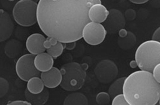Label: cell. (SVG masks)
Wrapping results in <instances>:
<instances>
[{
	"mask_svg": "<svg viewBox=\"0 0 160 105\" xmlns=\"http://www.w3.org/2000/svg\"><path fill=\"white\" fill-rule=\"evenodd\" d=\"M128 34V31L125 29H122L120 30L118 32V34H119V38H124L125 36H127Z\"/></svg>",
	"mask_w": 160,
	"mask_h": 105,
	"instance_id": "f546056e",
	"label": "cell"
},
{
	"mask_svg": "<svg viewBox=\"0 0 160 105\" xmlns=\"http://www.w3.org/2000/svg\"><path fill=\"white\" fill-rule=\"evenodd\" d=\"M9 90V83L4 78H0V98H2Z\"/></svg>",
	"mask_w": 160,
	"mask_h": 105,
	"instance_id": "603a6c76",
	"label": "cell"
},
{
	"mask_svg": "<svg viewBox=\"0 0 160 105\" xmlns=\"http://www.w3.org/2000/svg\"><path fill=\"white\" fill-rule=\"evenodd\" d=\"M159 103H160V100H159Z\"/></svg>",
	"mask_w": 160,
	"mask_h": 105,
	"instance_id": "e575fe53",
	"label": "cell"
},
{
	"mask_svg": "<svg viewBox=\"0 0 160 105\" xmlns=\"http://www.w3.org/2000/svg\"><path fill=\"white\" fill-rule=\"evenodd\" d=\"M4 51L9 58H16L22 52L23 45L18 40L11 39L6 43Z\"/></svg>",
	"mask_w": 160,
	"mask_h": 105,
	"instance_id": "9a60e30c",
	"label": "cell"
},
{
	"mask_svg": "<svg viewBox=\"0 0 160 105\" xmlns=\"http://www.w3.org/2000/svg\"><path fill=\"white\" fill-rule=\"evenodd\" d=\"M32 105L30 103L27 101L24 100H15L13 102H8L7 105Z\"/></svg>",
	"mask_w": 160,
	"mask_h": 105,
	"instance_id": "83f0119b",
	"label": "cell"
},
{
	"mask_svg": "<svg viewBox=\"0 0 160 105\" xmlns=\"http://www.w3.org/2000/svg\"><path fill=\"white\" fill-rule=\"evenodd\" d=\"M44 85L41 78L39 77H34L30 79L27 82V89L31 94L41 93L44 89Z\"/></svg>",
	"mask_w": 160,
	"mask_h": 105,
	"instance_id": "ac0fdd59",
	"label": "cell"
},
{
	"mask_svg": "<svg viewBox=\"0 0 160 105\" xmlns=\"http://www.w3.org/2000/svg\"><path fill=\"white\" fill-rule=\"evenodd\" d=\"M152 73L155 79L160 84V62L155 67Z\"/></svg>",
	"mask_w": 160,
	"mask_h": 105,
	"instance_id": "4316f807",
	"label": "cell"
},
{
	"mask_svg": "<svg viewBox=\"0 0 160 105\" xmlns=\"http://www.w3.org/2000/svg\"><path fill=\"white\" fill-rule=\"evenodd\" d=\"M112 105H130L124 98V94H119L112 100Z\"/></svg>",
	"mask_w": 160,
	"mask_h": 105,
	"instance_id": "cb8c5ba5",
	"label": "cell"
},
{
	"mask_svg": "<svg viewBox=\"0 0 160 105\" xmlns=\"http://www.w3.org/2000/svg\"><path fill=\"white\" fill-rule=\"evenodd\" d=\"M125 78H126L125 77L118 78L110 85L108 90V93L111 98L113 99L117 96L123 94V88Z\"/></svg>",
	"mask_w": 160,
	"mask_h": 105,
	"instance_id": "ffe728a7",
	"label": "cell"
},
{
	"mask_svg": "<svg viewBox=\"0 0 160 105\" xmlns=\"http://www.w3.org/2000/svg\"><path fill=\"white\" fill-rule=\"evenodd\" d=\"M40 78L47 88H55L61 85L62 76L61 70L58 68H53L50 70L41 73Z\"/></svg>",
	"mask_w": 160,
	"mask_h": 105,
	"instance_id": "7c38bea8",
	"label": "cell"
},
{
	"mask_svg": "<svg viewBox=\"0 0 160 105\" xmlns=\"http://www.w3.org/2000/svg\"><path fill=\"white\" fill-rule=\"evenodd\" d=\"M135 60L140 70L152 72L160 62V43L153 40L143 42L136 49Z\"/></svg>",
	"mask_w": 160,
	"mask_h": 105,
	"instance_id": "277c9868",
	"label": "cell"
},
{
	"mask_svg": "<svg viewBox=\"0 0 160 105\" xmlns=\"http://www.w3.org/2000/svg\"><path fill=\"white\" fill-rule=\"evenodd\" d=\"M34 64L40 72H46L53 68L54 60L48 53H42L35 57Z\"/></svg>",
	"mask_w": 160,
	"mask_h": 105,
	"instance_id": "5bb4252c",
	"label": "cell"
},
{
	"mask_svg": "<svg viewBox=\"0 0 160 105\" xmlns=\"http://www.w3.org/2000/svg\"><path fill=\"white\" fill-rule=\"evenodd\" d=\"M38 3L32 0H21L15 4L12 15L15 22L23 27H29L37 22Z\"/></svg>",
	"mask_w": 160,
	"mask_h": 105,
	"instance_id": "5b68a950",
	"label": "cell"
},
{
	"mask_svg": "<svg viewBox=\"0 0 160 105\" xmlns=\"http://www.w3.org/2000/svg\"><path fill=\"white\" fill-rule=\"evenodd\" d=\"M100 0H40L37 23L48 38L67 44L82 38L84 27L91 21L89 8Z\"/></svg>",
	"mask_w": 160,
	"mask_h": 105,
	"instance_id": "6da1fadb",
	"label": "cell"
},
{
	"mask_svg": "<svg viewBox=\"0 0 160 105\" xmlns=\"http://www.w3.org/2000/svg\"><path fill=\"white\" fill-rule=\"evenodd\" d=\"M64 105H89L88 100L82 92H73L66 97Z\"/></svg>",
	"mask_w": 160,
	"mask_h": 105,
	"instance_id": "e0dca14e",
	"label": "cell"
},
{
	"mask_svg": "<svg viewBox=\"0 0 160 105\" xmlns=\"http://www.w3.org/2000/svg\"><path fill=\"white\" fill-rule=\"evenodd\" d=\"M132 3L136 4H143L146 2H147L148 0H131L130 1Z\"/></svg>",
	"mask_w": 160,
	"mask_h": 105,
	"instance_id": "4dcf8cb0",
	"label": "cell"
},
{
	"mask_svg": "<svg viewBox=\"0 0 160 105\" xmlns=\"http://www.w3.org/2000/svg\"><path fill=\"white\" fill-rule=\"evenodd\" d=\"M14 31V23L8 12L3 9L0 10V42L7 40Z\"/></svg>",
	"mask_w": 160,
	"mask_h": 105,
	"instance_id": "30bf717a",
	"label": "cell"
},
{
	"mask_svg": "<svg viewBox=\"0 0 160 105\" xmlns=\"http://www.w3.org/2000/svg\"><path fill=\"white\" fill-rule=\"evenodd\" d=\"M110 98L109 93L100 92L96 96V102L98 105H109Z\"/></svg>",
	"mask_w": 160,
	"mask_h": 105,
	"instance_id": "7402d4cb",
	"label": "cell"
},
{
	"mask_svg": "<svg viewBox=\"0 0 160 105\" xmlns=\"http://www.w3.org/2000/svg\"><path fill=\"white\" fill-rule=\"evenodd\" d=\"M123 94L130 105H155L160 100V84L152 72L138 70L125 78Z\"/></svg>",
	"mask_w": 160,
	"mask_h": 105,
	"instance_id": "7a4b0ae2",
	"label": "cell"
},
{
	"mask_svg": "<svg viewBox=\"0 0 160 105\" xmlns=\"http://www.w3.org/2000/svg\"><path fill=\"white\" fill-rule=\"evenodd\" d=\"M104 25L98 23H88L82 32V38L88 45L97 46L103 42L107 35Z\"/></svg>",
	"mask_w": 160,
	"mask_h": 105,
	"instance_id": "ba28073f",
	"label": "cell"
},
{
	"mask_svg": "<svg viewBox=\"0 0 160 105\" xmlns=\"http://www.w3.org/2000/svg\"><path fill=\"white\" fill-rule=\"evenodd\" d=\"M155 105H160V103H159V102H157L156 104H155Z\"/></svg>",
	"mask_w": 160,
	"mask_h": 105,
	"instance_id": "836d02e7",
	"label": "cell"
},
{
	"mask_svg": "<svg viewBox=\"0 0 160 105\" xmlns=\"http://www.w3.org/2000/svg\"><path fill=\"white\" fill-rule=\"evenodd\" d=\"M25 97L27 102L32 105H44L49 98V92L48 89L44 88L43 91L39 94H31L27 89L25 91Z\"/></svg>",
	"mask_w": 160,
	"mask_h": 105,
	"instance_id": "2e32d148",
	"label": "cell"
},
{
	"mask_svg": "<svg viewBox=\"0 0 160 105\" xmlns=\"http://www.w3.org/2000/svg\"><path fill=\"white\" fill-rule=\"evenodd\" d=\"M76 46V43L75 42H73V43H67L66 44V48L67 49L71 50L73 49Z\"/></svg>",
	"mask_w": 160,
	"mask_h": 105,
	"instance_id": "1f68e13d",
	"label": "cell"
},
{
	"mask_svg": "<svg viewBox=\"0 0 160 105\" xmlns=\"http://www.w3.org/2000/svg\"><path fill=\"white\" fill-rule=\"evenodd\" d=\"M125 26V18L122 13L115 8L109 10V15L104 22V28L108 33L110 34H115Z\"/></svg>",
	"mask_w": 160,
	"mask_h": 105,
	"instance_id": "9c48e42d",
	"label": "cell"
},
{
	"mask_svg": "<svg viewBox=\"0 0 160 105\" xmlns=\"http://www.w3.org/2000/svg\"><path fill=\"white\" fill-rule=\"evenodd\" d=\"M109 15V10L102 4H96L89 8L88 16L92 22H104Z\"/></svg>",
	"mask_w": 160,
	"mask_h": 105,
	"instance_id": "4fadbf2b",
	"label": "cell"
},
{
	"mask_svg": "<svg viewBox=\"0 0 160 105\" xmlns=\"http://www.w3.org/2000/svg\"><path fill=\"white\" fill-rule=\"evenodd\" d=\"M136 41V36L131 31H128L127 36L124 38H119L118 43L120 48L124 50H128L132 49L135 46Z\"/></svg>",
	"mask_w": 160,
	"mask_h": 105,
	"instance_id": "d6986e66",
	"label": "cell"
},
{
	"mask_svg": "<svg viewBox=\"0 0 160 105\" xmlns=\"http://www.w3.org/2000/svg\"><path fill=\"white\" fill-rule=\"evenodd\" d=\"M124 16H125V20H127L128 21H131L136 19V12L134 10H133L132 8H129L125 11Z\"/></svg>",
	"mask_w": 160,
	"mask_h": 105,
	"instance_id": "d4e9b609",
	"label": "cell"
},
{
	"mask_svg": "<svg viewBox=\"0 0 160 105\" xmlns=\"http://www.w3.org/2000/svg\"><path fill=\"white\" fill-rule=\"evenodd\" d=\"M64 48H66V44L58 42L57 45L53 46L51 48L47 49L46 51L53 57V59H56L62 55Z\"/></svg>",
	"mask_w": 160,
	"mask_h": 105,
	"instance_id": "44dd1931",
	"label": "cell"
},
{
	"mask_svg": "<svg viewBox=\"0 0 160 105\" xmlns=\"http://www.w3.org/2000/svg\"><path fill=\"white\" fill-rule=\"evenodd\" d=\"M35 57L31 53L25 54L17 61L15 67L16 73L22 81L28 82L30 79L41 75L35 67Z\"/></svg>",
	"mask_w": 160,
	"mask_h": 105,
	"instance_id": "8992f818",
	"label": "cell"
},
{
	"mask_svg": "<svg viewBox=\"0 0 160 105\" xmlns=\"http://www.w3.org/2000/svg\"><path fill=\"white\" fill-rule=\"evenodd\" d=\"M94 73L100 82L108 84L115 81L118 75L117 64L110 60L100 61L95 66Z\"/></svg>",
	"mask_w": 160,
	"mask_h": 105,
	"instance_id": "52a82bcc",
	"label": "cell"
},
{
	"mask_svg": "<svg viewBox=\"0 0 160 105\" xmlns=\"http://www.w3.org/2000/svg\"><path fill=\"white\" fill-rule=\"evenodd\" d=\"M152 40L160 43V27L155 30L153 33Z\"/></svg>",
	"mask_w": 160,
	"mask_h": 105,
	"instance_id": "f1b7e54d",
	"label": "cell"
},
{
	"mask_svg": "<svg viewBox=\"0 0 160 105\" xmlns=\"http://www.w3.org/2000/svg\"><path fill=\"white\" fill-rule=\"evenodd\" d=\"M59 42L53 38H46V40L44 43V46L46 48V49H48L51 48L52 46L57 45Z\"/></svg>",
	"mask_w": 160,
	"mask_h": 105,
	"instance_id": "484cf974",
	"label": "cell"
},
{
	"mask_svg": "<svg viewBox=\"0 0 160 105\" xmlns=\"http://www.w3.org/2000/svg\"><path fill=\"white\" fill-rule=\"evenodd\" d=\"M130 66L131 68H135L138 67V64H137L136 60H132V61H131V62H130Z\"/></svg>",
	"mask_w": 160,
	"mask_h": 105,
	"instance_id": "d6a6232c",
	"label": "cell"
},
{
	"mask_svg": "<svg viewBox=\"0 0 160 105\" xmlns=\"http://www.w3.org/2000/svg\"><path fill=\"white\" fill-rule=\"evenodd\" d=\"M46 38L43 35L39 33H34L30 35L26 41L27 49L31 54L36 56L44 52L46 50L44 46Z\"/></svg>",
	"mask_w": 160,
	"mask_h": 105,
	"instance_id": "8fae6325",
	"label": "cell"
},
{
	"mask_svg": "<svg viewBox=\"0 0 160 105\" xmlns=\"http://www.w3.org/2000/svg\"><path fill=\"white\" fill-rule=\"evenodd\" d=\"M88 65L76 62L64 64L60 69L62 79L61 87L67 91L80 90L85 82Z\"/></svg>",
	"mask_w": 160,
	"mask_h": 105,
	"instance_id": "3957f363",
	"label": "cell"
}]
</instances>
